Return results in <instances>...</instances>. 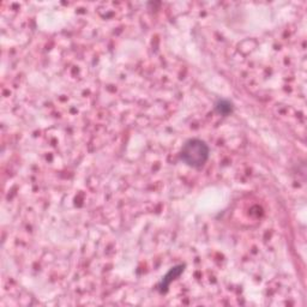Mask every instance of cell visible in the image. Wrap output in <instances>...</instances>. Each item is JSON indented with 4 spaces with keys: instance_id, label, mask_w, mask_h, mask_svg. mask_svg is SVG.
Listing matches in <instances>:
<instances>
[{
    "instance_id": "cell-1",
    "label": "cell",
    "mask_w": 307,
    "mask_h": 307,
    "mask_svg": "<svg viewBox=\"0 0 307 307\" xmlns=\"http://www.w3.org/2000/svg\"><path fill=\"white\" fill-rule=\"evenodd\" d=\"M180 159L192 168H200L209 159V146L202 139H188L182 145Z\"/></svg>"
},
{
    "instance_id": "cell-3",
    "label": "cell",
    "mask_w": 307,
    "mask_h": 307,
    "mask_svg": "<svg viewBox=\"0 0 307 307\" xmlns=\"http://www.w3.org/2000/svg\"><path fill=\"white\" fill-rule=\"evenodd\" d=\"M215 109L218 114L228 115L229 113L233 112V105L228 100H218L215 105Z\"/></svg>"
},
{
    "instance_id": "cell-2",
    "label": "cell",
    "mask_w": 307,
    "mask_h": 307,
    "mask_svg": "<svg viewBox=\"0 0 307 307\" xmlns=\"http://www.w3.org/2000/svg\"><path fill=\"white\" fill-rule=\"evenodd\" d=\"M184 265H178V267L172 268V269L166 273V276L162 278L161 285H160V289H161V291H166L168 289L172 281H174L175 278H178L182 272H184Z\"/></svg>"
}]
</instances>
